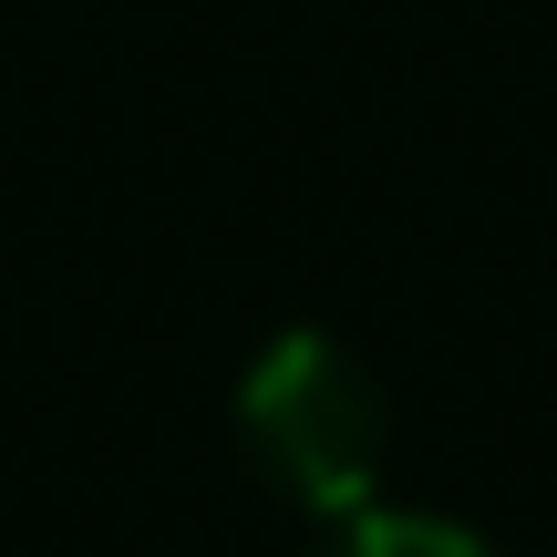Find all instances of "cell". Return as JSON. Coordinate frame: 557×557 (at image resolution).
<instances>
[{
  "instance_id": "cell-1",
  "label": "cell",
  "mask_w": 557,
  "mask_h": 557,
  "mask_svg": "<svg viewBox=\"0 0 557 557\" xmlns=\"http://www.w3.org/2000/svg\"><path fill=\"white\" fill-rule=\"evenodd\" d=\"M238 434L299 506L351 517L382 485L393 423H382V382L361 372L331 331H278L259 351V372H248V393H238Z\"/></svg>"
},
{
  "instance_id": "cell-2",
  "label": "cell",
  "mask_w": 557,
  "mask_h": 557,
  "mask_svg": "<svg viewBox=\"0 0 557 557\" xmlns=\"http://www.w3.org/2000/svg\"><path fill=\"white\" fill-rule=\"evenodd\" d=\"M331 557H496V547L465 537V527H444V517H382V506H351V527H341Z\"/></svg>"
}]
</instances>
